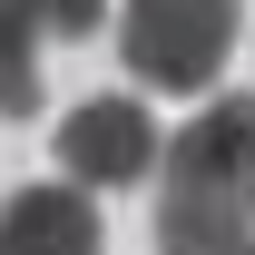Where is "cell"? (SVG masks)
I'll list each match as a JSON object with an SVG mask.
<instances>
[{
    "instance_id": "52a82bcc",
    "label": "cell",
    "mask_w": 255,
    "mask_h": 255,
    "mask_svg": "<svg viewBox=\"0 0 255 255\" xmlns=\"http://www.w3.org/2000/svg\"><path fill=\"white\" fill-rule=\"evenodd\" d=\"M236 206H246V236H255V167H246V187H236Z\"/></svg>"
},
{
    "instance_id": "277c9868",
    "label": "cell",
    "mask_w": 255,
    "mask_h": 255,
    "mask_svg": "<svg viewBox=\"0 0 255 255\" xmlns=\"http://www.w3.org/2000/svg\"><path fill=\"white\" fill-rule=\"evenodd\" d=\"M0 255H98L89 187H20L0 206Z\"/></svg>"
},
{
    "instance_id": "8992f818",
    "label": "cell",
    "mask_w": 255,
    "mask_h": 255,
    "mask_svg": "<svg viewBox=\"0 0 255 255\" xmlns=\"http://www.w3.org/2000/svg\"><path fill=\"white\" fill-rule=\"evenodd\" d=\"M20 10H30V30H39V39H89L108 0H20Z\"/></svg>"
},
{
    "instance_id": "ba28073f",
    "label": "cell",
    "mask_w": 255,
    "mask_h": 255,
    "mask_svg": "<svg viewBox=\"0 0 255 255\" xmlns=\"http://www.w3.org/2000/svg\"><path fill=\"white\" fill-rule=\"evenodd\" d=\"M236 255H255V236H246V246H236Z\"/></svg>"
},
{
    "instance_id": "3957f363",
    "label": "cell",
    "mask_w": 255,
    "mask_h": 255,
    "mask_svg": "<svg viewBox=\"0 0 255 255\" xmlns=\"http://www.w3.org/2000/svg\"><path fill=\"white\" fill-rule=\"evenodd\" d=\"M255 167V98H216L206 118L177 137V157H167V187H196V196H236Z\"/></svg>"
},
{
    "instance_id": "7a4b0ae2",
    "label": "cell",
    "mask_w": 255,
    "mask_h": 255,
    "mask_svg": "<svg viewBox=\"0 0 255 255\" xmlns=\"http://www.w3.org/2000/svg\"><path fill=\"white\" fill-rule=\"evenodd\" d=\"M59 167L69 187H137L147 167H157V128H147V108L137 98H89V108H69L59 128Z\"/></svg>"
},
{
    "instance_id": "5b68a950",
    "label": "cell",
    "mask_w": 255,
    "mask_h": 255,
    "mask_svg": "<svg viewBox=\"0 0 255 255\" xmlns=\"http://www.w3.org/2000/svg\"><path fill=\"white\" fill-rule=\"evenodd\" d=\"M39 108V30L20 0H0V118H30Z\"/></svg>"
},
{
    "instance_id": "6da1fadb",
    "label": "cell",
    "mask_w": 255,
    "mask_h": 255,
    "mask_svg": "<svg viewBox=\"0 0 255 255\" xmlns=\"http://www.w3.org/2000/svg\"><path fill=\"white\" fill-rule=\"evenodd\" d=\"M236 30L246 10L236 0H128L118 10V59L147 79V89H216V69L236 59Z\"/></svg>"
}]
</instances>
